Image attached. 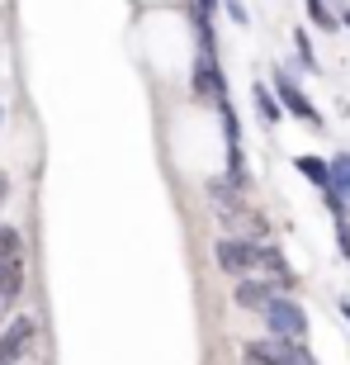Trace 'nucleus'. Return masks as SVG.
Returning <instances> with one entry per match:
<instances>
[{
  "instance_id": "f257e3e1",
  "label": "nucleus",
  "mask_w": 350,
  "mask_h": 365,
  "mask_svg": "<svg viewBox=\"0 0 350 365\" xmlns=\"http://www.w3.org/2000/svg\"><path fill=\"white\" fill-rule=\"evenodd\" d=\"M265 327H270V337H284V341H308V313L298 309L289 294H275L265 304Z\"/></svg>"
},
{
  "instance_id": "f03ea898",
  "label": "nucleus",
  "mask_w": 350,
  "mask_h": 365,
  "mask_svg": "<svg viewBox=\"0 0 350 365\" xmlns=\"http://www.w3.org/2000/svg\"><path fill=\"white\" fill-rule=\"evenodd\" d=\"M213 261H218V271L246 280V275H256V242H251V237H228V232H223V237L213 242Z\"/></svg>"
},
{
  "instance_id": "7ed1b4c3",
  "label": "nucleus",
  "mask_w": 350,
  "mask_h": 365,
  "mask_svg": "<svg viewBox=\"0 0 350 365\" xmlns=\"http://www.w3.org/2000/svg\"><path fill=\"white\" fill-rule=\"evenodd\" d=\"M275 95H280L284 114H294V119H303L308 128H322V114H317V105H312L308 95L298 91L294 81H289V71H275Z\"/></svg>"
},
{
  "instance_id": "20e7f679",
  "label": "nucleus",
  "mask_w": 350,
  "mask_h": 365,
  "mask_svg": "<svg viewBox=\"0 0 350 365\" xmlns=\"http://www.w3.org/2000/svg\"><path fill=\"white\" fill-rule=\"evenodd\" d=\"M256 275H265L270 284H280V294H289V289L298 284L294 266L284 261V252L275 242H256Z\"/></svg>"
},
{
  "instance_id": "39448f33",
  "label": "nucleus",
  "mask_w": 350,
  "mask_h": 365,
  "mask_svg": "<svg viewBox=\"0 0 350 365\" xmlns=\"http://www.w3.org/2000/svg\"><path fill=\"white\" fill-rule=\"evenodd\" d=\"M275 294H280V284H270L265 275H246V280H237V289H232L237 309H251V313H265V304Z\"/></svg>"
},
{
  "instance_id": "423d86ee",
  "label": "nucleus",
  "mask_w": 350,
  "mask_h": 365,
  "mask_svg": "<svg viewBox=\"0 0 350 365\" xmlns=\"http://www.w3.org/2000/svg\"><path fill=\"white\" fill-rule=\"evenodd\" d=\"M28 341H33V318H14L5 327V337H0V365H14L28 351Z\"/></svg>"
},
{
  "instance_id": "0eeeda50",
  "label": "nucleus",
  "mask_w": 350,
  "mask_h": 365,
  "mask_svg": "<svg viewBox=\"0 0 350 365\" xmlns=\"http://www.w3.org/2000/svg\"><path fill=\"white\" fill-rule=\"evenodd\" d=\"M341 10H346V0H308V19L317 29H341Z\"/></svg>"
},
{
  "instance_id": "6e6552de",
  "label": "nucleus",
  "mask_w": 350,
  "mask_h": 365,
  "mask_svg": "<svg viewBox=\"0 0 350 365\" xmlns=\"http://www.w3.org/2000/svg\"><path fill=\"white\" fill-rule=\"evenodd\" d=\"M294 171H298L303 180H312V185L322 190V195L332 190V162H322V157H298V162H294Z\"/></svg>"
},
{
  "instance_id": "1a4fd4ad",
  "label": "nucleus",
  "mask_w": 350,
  "mask_h": 365,
  "mask_svg": "<svg viewBox=\"0 0 350 365\" xmlns=\"http://www.w3.org/2000/svg\"><path fill=\"white\" fill-rule=\"evenodd\" d=\"M19 289H24V261H14L10 271H5V280H0V318H5V313L14 309Z\"/></svg>"
},
{
  "instance_id": "9d476101",
  "label": "nucleus",
  "mask_w": 350,
  "mask_h": 365,
  "mask_svg": "<svg viewBox=\"0 0 350 365\" xmlns=\"http://www.w3.org/2000/svg\"><path fill=\"white\" fill-rule=\"evenodd\" d=\"M251 100H256V114H260V123H275V119L284 114L280 95H270V86H265V81H256V86H251Z\"/></svg>"
},
{
  "instance_id": "9b49d317",
  "label": "nucleus",
  "mask_w": 350,
  "mask_h": 365,
  "mask_svg": "<svg viewBox=\"0 0 350 365\" xmlns=\"http://www.w3.org/2000/svg\"><path fill=\"white\" fill-rule=\"evenodd\" d=\"M24 252H19V232L14 228H0V261H19Z\"/></svg>"
},
{
  "instance_id": "f8f14e48",
  "label": "nucleus",
  "mask_w": 350,
  "mask_h": 365,
  "mask_svg": "<svg viewBox=\"0 0 350 365\" xmlns=\"http://www.w3.org/2000/svg\"><path fill=\"white\" fill-rule=\"evenodd\" d=\"M332 185H336L341 195H350V157H346V152L332 162Z\"/></svg>"
},
{
  "instance_id": "ddd939ff",
  "label": "nucleus",
  "mask_w": 350,
  "mask_h": 365,
  "mask_svg": "<svg viewBox=\"0 0 350 365\" xmlns=\"http://www.w3.org/2000/svg\"><path fill=\"white\" fill-rule=\"evenodd\" d=\"M294 43H298V62H303L308 71H317V57H312V43H308V29H298Z\"/></svg>"
},
{
  "instance_id": "4468645a",
  "label": "nucleus",
  "mask_w": 350,
  "mask_h": 365,
  "mask_svg": "<svg viewBox=\"0 0 350 365\" xmlns=\"http://www.w3.org/2000/svg\"><path fill=\"white\" fill-rule=\"evenodd\" d=\"M336 247H341V257L350 261V223H336Z\"/></svg>"
},
{
  "instance_id": "2eb2a0df",
  "label": "nucleus",
  "mask_w": 350,
  "mask_h": 365,
  "mask_svg": "<svg viewBox=\"0 0 350 365\" xmlns=\"http://www.w3.org/2000/svg\"><path fill=\"white\" fill-rule=\"evenodd\" d=\"M223 5H228L232 24H246V5H242V0H223Z\"/></svg>"
},
{
  "instance_id": "dca6fc26",
  "label": "nucleus",
  "mask_w": 350,
  "mask_h": 365,
  "mask_svg": "<svg viewBox=\"0 0 350 365\" xmlns=\"http://www.w3.org/2000/svg\"><path fill=\"white\" fill-rule=\"evenodd\" d=\"M19 261H24V257H19ZM10 266H14V261H0V280H5V271H10Z\"/></svg>"
},
{
  "instance_id": "f3484780",
  "label": "nucleus",
  "mask_w": 350,
  "mask_h": 365,
  "mask_svg": "<svg viewBox=\"0 0 350 365\" xmlns=\"http://www.w3.org/2000/svg\"><path fill=\"white\" fill-rule=\"evenodd\" d=\"M341 19H346V29H350V5H346V10H341Z\"/></svg>"
},
{
  "instance_id": "a211bd4d",
  "label": "nucleus",
  "mask_w": 350,
  "mask_h": 365,
  "mask_svg": "<svg viewBox=\"0 0 350 365\" xmlns=\"http://www.w3.org/2000/svg\"><path fill=\"white\" fill-rule=\"evenodd\" d=\"M0 200H5V180H0Z\"/></svg>"
}]
</instances>
